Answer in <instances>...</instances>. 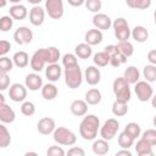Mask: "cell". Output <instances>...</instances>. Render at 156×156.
<instances>
[{
  "label": "cell",
  "mask_w": 156,
  "mask_h": 156,
  "mask_svg": "<svg viewBox=\"0 0 156 156\" xmlns=\"http://www.w3.org/2000/svg\"><path fill=\"white\" fill-rule=\"evenodd\" d=\"M13 61L10 57H0V72L1 73H9L13 67Z\"/></svg>",
  "instance_id": "74e56055"
},
{
  "label": "cell",
  "mask_w": 156,
  "mask_h": 156,
  "mask_svg": "<svg viewBox=\"0 0 156 156\" xmlns=\"http://www.w3.org/2000/svg\"><path fill=\"white\" fill-rule=\"evenodd\" d=\"M101 1L100 0H87L85 1V6H87V9L90 11V12H95V15L96 13H99V11H100V9H101Z\"/></svg>",
  "instance_id": "f6af8a7d"
},
{
  "label": "cell",
  "mask_w": 156,
  "mask_h": 156,
  "mask_svg": "<svg viewBox=\"0 0 156 156\" xmlns=\"http://www.w3.org/2000/svg\"><path fill=\"white\" fill-rule=\"evenodd\" d=\"M16 118L15 111L6 104L0 105V121L2 123H12Z\"/></svg>",
  "instance_id": "44dd1931"
},
{
  "label": "cell",
  "mask_w": 156,
  "mask_h": 156,
  "mask_svg": "<svg viewBox=\"0 0 156 156\" xmlns=\"http://www.w3.org/2000/svg\"><path fill=\"white\" fill-rule=\"evenodd\" d=\"M10 49H11V44H10V41L2 39V40L0 41V56L4 57V56L10 51Z\"/></svg>",
  "instance_id": "681fc988"
},
{
  "label": "cell",
  "mask_w": 156,
  "mask_h": 156,
  "mask_svg": "<svg viewBox=\"0 0 156 156\" xmlns=\"http://www.w3.org/2000/svg\"><path fill=\"white\" fill-rule=\"evenodd\" d=\"M45 65H46V62H45V60L41 55V51L39 49L33 54V56L30 58V68L37 73V72H40Z\"/></svg>",
  "instance_id": "ffe728a7"
},
{
  "label": "cell",
  "mask_w": 156,
  "mask_h": 156,
  "mask_svg": "<svg viewBox=\"0 0 156 156\" xmlns=\"http://www.w3.org/2000/svg\"><path fill=\"white\" fill-rule=\"evenodd\" d=\"M21 112L24 116H33L35 113V105L32 101H24L21 105Z\"/></svg>",
  "instance_id": "7bdbcfd3"
},
{
  "label": "cell",
  "mask_w": 156,
  "mask_h": 156,
  "mask_svg": "<svg viewBox=\"0 0 156 156\" xmlns=\"http://www.w3.org/2000/svg\"><path fill=\"white\" fill-rule=\"evenodd\" d=\"M24 84H26L27 89H29L32 91H37L43 88V78L40 77V74L33 72V73H29L26 76Z\"/></svg>",
  "instance_id": "7c38bea8"
},
{
  "label": "cell",
  "mask_w": 156,
  "mask_h": 156,
  "mask_svg": "<svg viewBox=\"0 0 156 156\" xmlns=\"http://www.w3.org/2000/svg\"><path fill=\"white\" fill-rule=\"evenodd\" d=\"M93 61L98 67H105L110 63V56L105 51H100V52H96L94 55Z\"/></svg>",
  "instance_id": "836d02e7"
},
{
  "label": "cell",
  "mask_w": 156,
  "mask_h": 156,
  "mask_svg": "<svg viewBox=\"0 0 156 156\" xmlns=\"http://www.w3.org/2000/svg\"><path fill=\"white\" fill-rule=\"evenodd\" d=\"M124 132H126L129 136H132V138L135 140V139H138V138L140 136V134H141V128H140V126H139L138 123H135V122H129V123L126 126Z\"/></svg>",
  "instance_id": "f546056e"
},
{
  "label": "cell",
  "mask_w": 156,
  "mask_h": 156,
  "mask_svg": "<svg viewBox=\"0 0 156 156\" xmlns=\"http://www.w3.org/2000/svg\"><path fill=\"white\" fill-rule=\"evenodd\" d=\"M58 94V89L52 83H48L41 88V96L45 100H54Z\"/></svg>",
  "instance_id": "83f0119b"
},
{
  "label": "cell",
  "mask_w": 156,
  "mask_h": 156,
  "mask_svg": "<svg viewBox=\"0 0 156 156\" xmlns=\"http://www.w3.org/2000/svg\"><path fill=\"white\" fill-rule=\"evenodd\" d=\"M102 38H104L102 32L99 30V29H96V28L89 29V30L85 33V37H84L85 43H87L88 45H90V46H94V45L100 44V43L102 41Z\"/></svg>",
  "instance_id": "ac0fdd59"
},
{
  "label": "cell",
  "mask_w": 156,
  "mask_h": 156,
  "mask_svg": "<svg viewBox=\"0 0 156 156\" xmlns=\"http://www.w3.org/2000/svg\"><path fill=\"white\" fill-rule=\"evenodd\" d=\"M12 61L15 63V66L20 67V68H24L28 66L29 62V56L26 51H17L13 54V57H12Z\"/></svg>",
  "instance_id": "4316f807"
},
{
  "label": "cell",
  "mask_w": 156,
  "mask_h": 156,
  "mask_svg": "<svg viewBox=\"0 0 156 156\" xmlns=\"http://www.w3.org/2000/svg\"><path fill=\"white\" fill-rule=\"evenodd\" d=\"M84 78H85V82L89 84V85H96L100 83V79H101V72L98 67L95 66H89L85 72H84Z\"/></svg>",
  "instance_id": "e0dca14e"
},
{
  "label": "cell",
  "mask_w": 156,
  "mask_h": 156,
  "mask_svg": "<svg viewBox=\"0 0 156 156\" xmlns=\"http://www.w3.org/2000/svg\"><path fill=\"white\" fill-rule=\"evenodd\" d=\"M134 144V139L132 136H129L124 130L118 135V145L122 147V149H126V150H129L130 146H133Z\"/></svg>",
  "instance_id": "d590c367"
},
{
  "label": "cell",
  "mask_w": 156,
  "mask_h": 156,
  "mask_svg": "<svg viewBox=\"0 0 156 156\" xmlns=\"http://www.w3.org/2000/svg\"><path fill=\"white\" fill-rule=\"evenodd\" d=\"M104 51L111 57L112 55H115V54H117V52H119V50H118V48H117V45H107V46H105V49H104Z\"/></svg>",
  "instance_id": "f907efd6"
},
{
  "label": "cell",
  "mask_w": 156,
  "mask_h": 156,
  "mask_svg": "<svg viewBox=\"0 0 156 156\" xmlns=\"http://www.w3.org/2000/svg\"><path fill=\"white\" fill-rule=\"evenodd\" d=\"M123 77L129 84H136L139 82V78H140V72L135 66H129L124 69Z\"/></svg>",
  "instance_id": "d4e9b609"
},
{
  "label": "cell",
  "mask_w": 156,
  "mask_h": 156,
  "mask_svg": "<svg viewBox=\"0 0 156 156\" xmlns=\"http://www.w3.org/2000/svg\"><path fill=\"white\" fill-rule=\"evenodd\" d=\"M141 139L147 141L151 146H155L156 145V129H146L141 134Z\"/></svg>",
  "instance_id": "f35d334b"
},
{
  "label": "cell",
  "mask_w": 156,
  "mask_h": 156,
  "mask_svg": "<svg viewBox=\"0 0 156 156\" xmlns=\"http://www.w3.org/2000/svg\"><path fill=\"white\" fill-rule=\"evenodd\" d=\"M93 24L99 30H107L112 26V21L110 18V16H107L105 13H96L93 17Z\"/></svg>",
  "instance_id": "2e32d148"
},
{
  "label": "cell",
  "mask_w": 156,
  "mask_h": 156,
  "mask_svg": "<svg viewBox=\"0 0 156 156\" xmlns=\"http://www.w3.org/2000/svg\"><path fill=\"white\" fill-rule=\"evenodd\" d=\"M46 156H66L65 150L58 145H51L46 150Z\"/></svg>",
  "instance_id": "bcb514c9"
},
{
  "label": "cell",
  "mask_w": 156,
  "mask_h": 156,
  "mask_svg": "<svg viewBox=\"0 0 156 156\" xmlns=\"http://www.w3.org/2000/svg\"><path fill=\"white\" fill-rule=\"evenodd\" d=\"M13 26V18L11 16H2L0 18V30L1 32H7L12 28Z\"/></svg>",
  "instance_id": "60d3db41"
},
{
  "label": "cell",
  "mask_w": 156,
  "mask_h": 156,
  "mask_svg": "<svg viewBox=\"0 0 156 156\" xmlns=\"http://www.w3.org/2000/svg\"><path fill=\"white\" fill-rule=\"evenodd\" d=\"M54 140L58 145L71 146V145L76 144L77 136H76V134L71 129H68L66 127H58L54 132Z\"/></svg>",
  "instance_id": "277c9868"
},
{
  "label": "cell",
  "mask_w": 156,
  "mask_h": 156,
  "mask_svg": "<svg viewBox=\"0 0 156 156\" xmlns=\"http://www.w3.org/2000/svg\"><path fill=\"white\" fill-rule=\"evenodd\" d=\"M129 83L124 79V77H118L113 80V84H112V89H113V94L116 96V100L117 101H121V102H128L130 100V88H129Z\"/></svg>",
  "instance_id": "7a4b0ae2"
},
{
  "label": "cell",
  "mask_w": 156,
  "mask_h": 156,
  "mask_svg": "<svg viewBox=\"0 0 156 156\" xmlns=\"http://www.w3.org/2000/svg\"><path fill=\"white\" fill-rule=\"evenodd\" d=\"M11 143V134L5 127V124H0V147H7Z\"/></svg>",
  "instance_id": "e575fe53"
},
{
  "label": "cell",
  "mask_w": 156,
  "mask_h": 156,
  "mask_svg": "<svg viewBox=\"0 0 156 156\" xmlns=\"http://www.w3.org/2000/svg\"><path fill=\"white\" fill-rule=\"evenodd\" d=\"M91 149H93V152L95 155L104 156V155H106L110 151V145H108L107 140L98 139V140H94V143L91 145Z\"/></svg>",
  "instance_id": "7402d4cb"
},
{
  "label": "cell",
  "mask_w": 156,
  "mask_h": 156,
  "mask_svg": "<svg viewBox=\"0 0 156 156\" xmlns=\"http://www.w3.org/2000/svg\"><path fill=\"white\" fill-rule=\"evenodd\" d=\"M134 91L136 94L138 100L141 102H146L150 99H152V96H154L152 87L146 80H139L134 87Z\"/></svg>",
  "instance_id": "52a82bcc"
},
{
  "label": "cell",
  "mask_w": 156,
  "mask_h": 156,
  "mask_svg": "<svg viewBox=\"0 0 156 156\" xmlns=\"http://www.w3.org/2000/svg\"><path fill=\"white\" fill-rule=\"evenodd\" d=\"M66 156H85V151L83 147L79 146H72L66 152Z\"/></svg>",
  "instance_id": "7dc6e473"
},
{
  "label": "cell",
  "mask_w": 156,
  "mask_h": 156,
  "mask_svg": "<svg viewBox=\"0 0 156 156\" xmlns=\"http://www.w3.org/2000/svg\"><path fill=\"white\" fill-rule=\"evenodd\" d=\"M127 6L132 9H139V10H145L151 5L150 0H127L126 1Z\"/></svg>",
  "instance_id": "8d00e7d4"
},
{
  "label": "cell",
  "mask_w": 156,
  "mask_h": 156,
  "mask_svg": "<svg viewBox=\"0 0 156 156\" xmlns=\"http://www.w3.org/2000/svg\"><path fill=\"white\" fill-rule=\"evenodd\" d=\"M138 156H155L154 151H147V152H143V154H138Z\"/></svg>",
  "instance_id": "11a10c76"
},
{
  "label": "cell",
  "mask_w": 156,
  "mask_h": 156,
  "mask_svg": "<svg viewBox=\"0 0 156 156\" xmlns=\"http://www.w3.org/2000/svg\"><path fill=\"white\" fill-rule=\"evenodd\" d=\"M23 156H39L35 151H28V152H26Z\"/></svg>",
  "instance_id": "9f6ffc18"
},
{
  "label": "cell",
  "mask_w": 156,
  "mask_h": 156,
  "mask_svg": "<svg viewBox=\"0 0 156 156\" xmlns=\"http://www.w3.org/2000/svg\"><path fill=\"white\" fill-rule=\"evenodd\" d=\"M13 39L18 45H27L33 39V32L28 27H18L13 33Z\"/></svg>",
  "instance_id": "9c48e42d"
},
{
  "label": "cell",
  "mask_w": 156,
  "mask_h": 156,
  "mask_svg": "<svg viewBox=\"0 0 156 156\" xmlns=\"http://www.w3.org/2000/svg\"><path fill=\"white\" fill-rule=\"evenodd\" d=\"M151 105H152V107L154 108H156V94L152 96V99H151Z\"/></svg>",
  "instance_id": "6f0895ef"
},
{
  "label": "cell",
  "mask_w": 156,
  "mask_h": 156,
  "mask_svg": "<svg viewBox=\"0 0 156 156\" xmlns=\"http://www.w3.org/2000/svg\"><path fill=\"white\" fill-rule=\"evenodd\" d=\"M127 61V57L124 55H122L121 52H117L115 55H112L110 57V65L112 67H119L121 65H123Z\"/></svg>",
  "instance_id": "b9f144b4"
},
{
  "label": "cell",
  "mask_w": 156,
  "mask_h": 156,
  "mask_svg": "<svg viewBox=\"0 0 156 156\" xmlns=\"http://www.w3.org/2000/svg\"><path fill=\"white\" fill-rule=\"evenodd\" d=\"M5 104V98L4 95H0V105H4Z\"/></svg>",
  "instance_id": "680465c9"
},
{
  "label": "cell",
  "mask_w": 156,
  "mask_h": 156,
  "mask_svg": "<svg viewBox=\"0 0 156 156\" xmlns=\"http://www.w3.org/2000/svg\"><path fill=\"white\" fill-rule=\"evenodd\" d=\"M115 156H133L132 152L129 150H126V149H121L119 151H117L115 154Z\"/></svg>",
  "instance_id": "f5cc1de1"
},
{
  "label": "cell",
  "mask_w": 156,
  "mask_h": 156,
  "mask_svg": "<svg viewBox=\"0 0 156 156\" xmlns=\"http://www.w3.org/2000/svg\"><path fill=\"white\" fill-rule=\"evenodd\" d=\"M9 96L15 102H21L27 98V88L21 83H13L9 89Z\"/></svg>",
  "instance_id": "30bf717a"
},
{
  "label": "cell",
  "mask_w": 156,
  "mask_h": 156,
  "mask_svg": "<svg viewBox=\"0 0 156 156\" xmlns=\"http://www.w3.org/2000/svg\"><path fill=\"white\" fill-rule=\"evenodd\" d=\"M74 52H76V56H78L79 58H83V60H87L93 54V49L90 45H88L87 43H80L78 44L76 48H74Z\"/></svg>",
  "instance_id": "484cf974"
},
{
  "label": "cell",
  "mask_w": 156,
  "mask_h": 156,
  "mask_svg": "<svg viewBox=\"0 0 156 156\" xmlns=\"http://www.w3.org/2000/svg\"><path fill=\"white\" fill-rule=\"evenodd\" d=\"M9 85H10V77H9V74L0 72V90L7 89Z\"/></svg>",
  "instance_id": "c3c4849f"
},
{
  "label": "cell",
  "mask_w": 156,
  "mask_h": 156,
  "mask_svg": "<svg viewBox=\"0 0 156 156\" xmlns=\"http://www.w3.org/2000/svg\"><path fill=\"white\" fill-rule=\"evenodd\" d=\"M143 76L147 83L156 82V66L154 65H146L143 68Z\"/></svg>",
  "instance_id": "d6a6232c"
},
{
  "label": "cell",
  "mask_w": 156,
  "mask_h": 156,
  "mask_svg": "<svg viewBox=\"0 0 156 156\" xmlns=\"http://www.w3.org/2000/svg\"><path fill=\"white\" fill-rule=\"evenodd\" d=\"M112 27L115 30V35L119 41H128L129 37L132 35V30L129 28V24L127 22V20H124L123 17H118L112 22Z\"/></svg>",
  "instance_id": "5b68a950"
},
{
  "label": "cell",
  "mask_w": 156,
  "mask_h": 156,
  "mask_svg": "<svg viewBox=\"0 0 156 156\" xmlns=\"http://www.w3.org/2000/svg\"><path fill=\"white\" fill-rule=\"evenodd\" d=\"M152 123H154V126H155V127H156V116H155V117H154V119H152Z\"/></svg>",
  "instance_id": "91938a15"
},
{
  "label": "cell",
  "mask_w": 156,
  "mask_h": 156,
  "mask_svg": "<svg viewBox=\"0 0 156 156\" xmlns=\"http://www.w3.org/2000/svg\"><path fill=\"white\" fill-rule=\"evenodd\" d=\"M68 4L72 5V6H82L85 4V1L83 0H78V1H73V0H68Z\"/></svg>",
  "instance_id": "db71d44e"
},
{
  "label": "cell",
  "mask_w": 156,
  "mask_h": 156,
  "mask_svg": "<svg viewBox=\"0 0 156 156\" xmlns=\"http://www.w3.org/2000/svg\"><path fill=\"white\" fill-rule=\"evenodd\" d=\"M147 61L150 62V65L156 66V49H152L147 52Z\"/></svg>",
  "instance_id": "816d5d0a"
},
{
  "label": "cell",
  "mask_w": 156,
  "mask_h": 156,
  "mask_svg": "<svg viewBox=\"0 0 156 156\" xmlns=\"http://www.w3.org/2000/svg\"><path fill=\"white\" fill-rule=\"evenodd\" d=\"M136 43H145L149 38V32L145 27L143 26H135L132 29V35H130Z\"/></svg>",
  "instance_id": "cb8c5ba5"
},
{
  "label": "cell",
  "mask_w": 156,
  "mask_h": 156,
  "mask_svg": "<svg viewBox=\"0 0 156 156\" xmlns=\"http://www.w3.org/2000/svg\"><path fill=\"white\" fill-rule=\"evenodd\" d=\"M62 63L66 67H72V66H76L78 65V61H77V56L74 54H65L63 57H62Z\"/></svg>",
  "instance_id": "ee69618b"
},
{
  "label": "cell",
  "mask_w": 156,
  "mask_h": 156,
  "mask_svg": "<svg viewBox=\"0 0 156 156\" xmlns=\"http://www.w3.org/2000/svg\"><path fill=\"white\" fill-rule=\"evenodd\" d=\"M45 20V11L43 7H40V5H35L32 7V10L29 11V21L33 26L38 27L41 26L44 23Z\"/></svg>",
  "instance_id": "4fadbf2b"
},
{
  "label": "cell",
  "mask_w": 156,
  "mask_h": 156,
  "mask_svg": "<svg viewBox=\"0 0 156 156\" xmlns=\"http://www.w3.org/2000/svg\"><path fill=\"white\" fill-rule=\"evenodd\" d=\"M101 101V93L96 88H91L85 93V102L88 105H98Z\"/></svg>",
  "instance_id": "f1b7e54d"
},
{
  "label": "cell",
  "mask_w": 156,
  "mask_h": 156,
  "mask_svg": "<svg viewBox=\"0 0 156 156\" xmlns=\"http://www.w3.org/2000/svg\"><path fill=\"white\" fill-rule=\"evenodd\" d=\"M69 111L73 116L84 117L87 116V112H88V104L85 102V100H80V99L73 100L69 105Z\"/></svg>",
  "instance_id": "9a60e30c"
},
{
  "label": "cell",
  "mask_w": 156,
  "mask_h": 156,
  "mask_svg": "<svg viewBox=\"0 0 156 156\" xmlns=\"http://www.w3.org/2000/svg\"><path fill=\"white\" fill-rule=\"evenodd\" d=\"M117 48H118L119 52L122 55H124L126 57H130L134 54V46L129 40L128 41H119L117 44Z\"/></svg>",
  "instance_id": "1f68e13d"
},
{
  "label": "cell",
  "mask_w": 156,
  "mask_h": 156,
  "mask_svg": "<svg viewBox=\"0 0 156 156\" xmlns=\"http://www.w3.org/2000/svg\"><path fill=\"white\" fill-rule=\"evenodd\" d=\"M112 113L117 117H122L126 116L128 113V105L126 102H121V101H115L112 104Z\"/></svg>",
  "instance_id": "4dcf8cb0"
},
{
  "label": "cell",
  "mask_w": 156,
  "mask_h": 156,
  "mask_svg": "<svg viewBox=\"0 0 156 156\" xmlns=\"http://www.w3.org/2000/svg\"><path fill=\"white\" fill-rule=\"evenodd\" d=\"M41 51V55L45 60V62L48 65H52V63H57L61 54H60V50L55 46H50V48H41L40 49Z\"/></svg>",
  "instance_id": "5bb4252c"
},
{
  "label": "cell",
  "mask_w": 156,
  "mask_h": 156,
  "mask_svg": "<svg viewBox=\"0 0 156 156\" xmlns=\"http://www.w3.org/2000/svg\"><path fill=\"white\" fill-rule=\"evenodd\" d=\"M45 10L49 17H51L52 20H58L63 16V2L61 0H46Z\"/></svg>",
  "instance_id": "ba28073f"
},
{
  "label": "cell",
  "mask_w": 156,
  "mask_h": 156,
  "mask_svg": "<svg viewBox=\"0 0 156 156\" xmlns=\"http://www.w3.org/2000/svg\"><path fill=\"white\" fill-rule=\"evenodd\" d=\"M100 119L95 115H87L79 124V134L84 140H95L100 132Z\"/></svg>",
  "instance_id": "6da1fadb"
},
{
  "label": "cell",
  "mask_w": 156,
  "mask_h": 156,
  "mask_svg": "<svg viewBox=\"0 0 156 156\" xmlns=\"http://www.w3.org/2000/svg\"><path fill=\"white\" fill-rule=\"evenodd\" d=\"M119 128V122L115 118H108L101 127H100V136L104 140H111L116 136Z\"/></svg>",
  "instance_id": "8992f818"
},
{
  "label": "cell",
  "mask_w": 156,
  "mask_h": 156,
  "mask_svg": "<svg viewBox=\"0 0 156 156\" xmlns=\"http://www.w3.org/2000/svg\"><path fill=\"white\" fill-rule=\"evenodd\" d=\"M65 83L71 89H77L83 82V73L79 65L65 68Z\"/></svg>",
  "instance_id": "3957f363"
},
{
  "label": "cell",
  "mask_w": 156,
  "mask_h": 156,
  "mask_svg": "<svg viewBox=\"0 0 156 156\" xmlns=\"http://www.w3.org/2000/svg\"><path fill=\"white\" fill-rule=\"evenodd\" d=\"M154 18H155V23H156V10H155V12H154Z\"/></svg>",
  "instance_id": "94428289"
},
{
  "label": "cell",
  "mask_w": 156,
  "mask_h": 156,
  "mask_svg": "<svg viewBox=\"0 0 156 156\" xmlns=\"http://www.w3.org/2000/svg\"><path fill=\"white\" fill-rule=\"evenodd\" d=\"M55 129H56V124L51 117H43L37 123V130L41 135H49V134L54 133Z\"/></svg>",
  "instance_id": "8fae6325"
},
{
  "label": "cell",
  "mask_w": 156,
  "mask_h": 156,
  "mask_svg": "<svg viewBox=\"0 0 156 156\" xmlns=\"http://www.w3.org/2000/svg\"><path fill=\"white\" fill-rule=\"evenodd\" d=\"M10 16L13 18V20H17V21H22L27 17L28 15V11L26 9L24 5L22 4H17V5H13L10 7Z\"/></svg>",
  "instance_id": "603a6c76"
},
{
  "label": "cell",
  "mask_w": 156,
  "mask_h": 156,
  "mask_svg": "<svg viewBox=\"0 0 156 156\" xmlns=\"http://www.w3.org/2000/svg\"><path fill=\"white\" fill-rule=\"evenodd\" d=\"M134 147H135L136 154H143V152H147V151H151L152 150V146L147 141H145L144 139H141V138L136 141V144H135Z\"/></svg>",
  "instance_id": "ab89813d"
},
{
  "label": "cell",
  "mask_w": 156,
  "mask_h": 156,
  "mask_svg": "<svg viewBox=\"0 0 156 156\" xmlns=\"http://www.w3.org/2000/svg\"><path fill=\"white\" fill-rule=\"evenodd\" d=\"M62 74V68L58 63H52L48 65L45 68V76L49 79V82H57Z\"/></svg>",
  "instance_id": "d6986e66"
}]
</instances>
